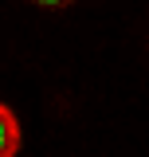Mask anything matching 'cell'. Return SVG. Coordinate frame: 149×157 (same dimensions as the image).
<instances>
[{
  "label": "cell",
  "mask_w": 149,
  "mask_h": 157,
  "mask_svg": "<svg viewBox=\"0 0 149 157\" xmlns=\"http://www.w3.org/2000/svg\"><path fill=\"white\" fill-rule=\"evenodd\" d=\"M16 149H20V122L0 102V157H16Z\"/></svg>",
  "instance_id": "obj_1"
},
{
  "label": "cell",
  "mask_w": 149,
  "mask_h": 157,
  "mask_svg": "<svg viewBox=\"0 0 149 157\" xmlns=\"http://www.w3.org/2000/svg\"><path fill=\"white\" fill-rule=\"evenodd\" d=\"M32 4H39V8H67V4H74V0H32Z\"/></svg>",
  "instance_id": "obj_2"
}]
</instances>
